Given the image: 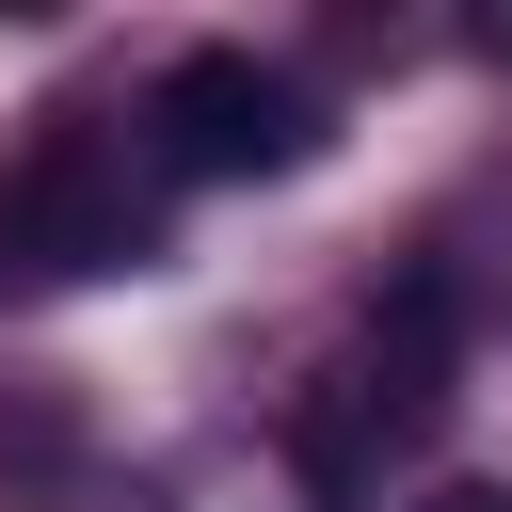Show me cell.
Returning a JSON list of instances; mask_svg holds the SVG:
<instances>
[{"instance_id":"6da1fadb","label":"cell","mask_w":512,"mask_h":512,"mask_svg":"<svg viewBox=\"0 0 512 512\" xmlns=\"http://www.w3.org/2000/svg\"><path fill=\"white\" fill-rule=\"evenodd\" d=\"M448 368H464V272L448 256H416L320 368H304V400H288V480L320 496V512H368L384 496V464H416L432 448V416H448Z\"/></svg>"},{"instance_id":"7a4b0ae2","label":"cell","mask_w":512,"mask_h":512,"mask_svg":"<svg viewBox=\"0 0 512 512\" xmlns=\"http://www.w3.org/2000/svg\"><path fill=\"white\" fill-rule=\"evenodd\" d=\"M144 256H160V192H144L128 128L48 112V128L0 160V304L80 288V272H144Z\"/></svg>"},{"instance_id":"3957f363","label":"cell","mask_w":512,"mask_h":512,"mask_svg":"<svg viewBox=\"0 0 512 512\" xmlns=\"http://www.w3.org/2000/svg\"><path fill=\"white\" fill-rule=\"evenodd\" d=\"M320 144H336L320 96L288 64H256V48H176L144 80V160L160 176H304Z\"/></svg>"},{"instance_id":"277c9868","label":"cell","mask_w":512,"mask_h":512,"mask_svg":"<svg viewBox=\"0 0 512 512\" xmlns=\"http://www.w3.org/2000/svg\"><path fill=\"white\" fill-rule=\"evenodd\" d=\"M416 512H512V480H448V496H416Z\"/></svg>"}]
</instances>
